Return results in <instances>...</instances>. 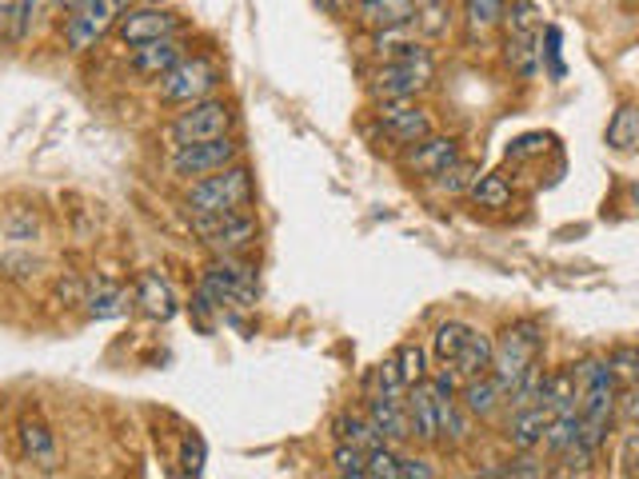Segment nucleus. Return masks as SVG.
Here are the masks:
<instances>
[{
    "mask_svg": "<svg viewBox=\"0 0 639 479\" xmlns=\"http://www.w3.org/2000/svg\"><path fill=\"white\" fill-rule=\"evenodd\" d=\"M431 351L443 368H452L455 380H476V375L492 372V351H496V339L484 336L480 327L460 324V320H448V324L436 327L431 336Z\"/></svg>",
    "mask_w": 639,
    "mask_h": 479,
    "instance_id": "nucleus-1",
    "label": "nucleus"
},
{
    "mask_svg": "<svg viewBox=\"0 0 639 479\" xmlns=\"http://www.w3.org/2000/svg\"><path fill=\"white\" fill-rule=\"evenodd\" d=\"M540 356H544V327L535 324V320L508 324L500 332V339H496V351H492V375L500 380L504 392L511 396L540 368Z\"/></svg>",
    "mask_w": 639,
    "mask_h": 479,
    "instance_id": "nucleus-2",
    "label": "nucleus"
},
{
    "mask_svg": "<svg viewBox=\"0 0 639 479\" xmlns=\"http://www.w3.org/2000/svg\"><path fill=\"white\" fill-rule=\"evenodd\" d=\"M185 204L192 216H221V212H240L252 204V172L245 164H228L221 172L197 176L185 192Z\"/></svg>",
    "mask_w": 639,
    "mask_h": 479,
    "instance_id": "nucleus-3",
    "label": "nucleus"
},
{
    "mask_svg": "<svg viewBox=\"0 0 639 479\" xmlns=\"http://www.w3.org/2000/svg\"><path fill=\"white\" fill-rule=\"evenodd\" d=\"M504 24H508V40H504V60L520 81H532L540 72V45H544V16L532 0H511L504 9Z\"/></svg>",
    "mask_w": 639,
    "mask_h": 479,
    "instance_id": "nucleus-4",
    "label": "nucleus"
},
{
    "mask_svg": "<svg viewBox=\"0 0 639 479\" xmlns=\"http://www.w3.org/2000/svg\"><path fill=\"white\" fill-rule=\"evenodd\" d=\"M431 76H436V64H431L428 48H412L404 57L383 60L380 69L372 72L368 81V93H372L376 105H388V100H416L419 93L431 88Z\"/></svg>",
    "mask_w": 639,
    "mask_h": 479,
    "instance_id": "nucleus-5",
    "label": "nucleus"
},
{
    "mask_svg": "<svg viewBox=\"0 0 639 479\" xmlns=\"http://www.w3.org/2000/svg\"><path fill=\"white\" fill-rule=\"evenodd\" d=\"M200 292L209 296L221 312L224 308L248 312L256 304V272L236 256H212L204 276H200Z\"/></svg>",
    "mask_w": 639,
    "mask_h": 479,
    "instance_id": "nucleus-6",
    "label": "nucleus"
},
{
    "mask_svg": "<svg viewBox=\"0 0 639 479\" xmlns=\"http://www.w3.org/2000/svg\"><path fill=\"white\" fill-rule=\"evenodd\" d=\"M137 0H81L76 9H69L64 16V45L72 52H88L100 36L117 24V16H125Z\"/></svg>",
    "mask_w": 639,
    "mask_h": 479,
    "instance_id": "nucleus-7",
    "label": "nucleus"
},
{
    "mask_svg": "<svg viewBox=\"0 0 639 479\" xmlns=\"http://www.w3.org/2000/svg\"><path fill=\"white\" fill-rule=\"evenodd\" d=\"M197 236L200 244L209 248L212 256H240L248 244L256 240L260 224L248 208L240 212H221V216H197Z\"/></svg>",
    "mask_w": 639,
    "mask_h": 479,
    "instance_id": "nucleus-8",
    "label": "nucleus"
},
{
    "mask_svg": "<svg viewBox=\"0 0 639 479\" xmlns=\"http://www.w3.org/2000/svg\"><path fill=\"white\" fill-rule=\"evenodd\" d=\"M228 129H233V108H228V100L204 96V100H197V105H185V112L168 124V141L180 148V144L228 136Z\"/></svg>",
    "mask_w": 639,
    "mask_h": 479,
    "instance_id": "nucleus-9",
    "label": "nucleus"
},
{
    "mask_svg": "<svg viewBox=\"0 0 639 479\" xmlns=\"http://www.w3.org/2000/svg\"><path fill=\"white\" fill-rule=\"evenodd\" d=\"M216 84H221V69L209 57L180 60L173 72L161 76V100L164 105H197L216 93Z\"/></svg>",
    "mask_w": 639,
    "mask_h": 479,
    "instance_id": "nucleus-10",
    "label": "nucleus"
},
{
    "mask_svg": "<svg viewBox=\"0 0 639 479\" xmlns=\"http://www.w3.org/2000/svg\"><path fill=\"white\" fill-rule=\"evenodd\" d=\"M240 156V144L233 136H212V141H197V144H180L173 153V172L192 180V176H209V172H221L228 164H236Z\"/></svg>",
    "mask_w": 639,
    "mask_h": 479,
    "instance_id": "nucleus-11",
    "label": "nucleus"
},
{
    "mask_svg": "<svg viewBox=\"0 0 639 479\" xmlns=\"http://www.w3.org/2000/svg\"><path fill=\"white\" fill-rule=\"evenodd\" d=\"M380 129H383V136L392 144H416V141H424V136H431V120H428V112L424 108H416L412 100H388V105H380Z\"/></svg>",
    "mask_w": 639,
    "mask_h": 479,
    "instance_id": "nucleus-12",
    "label": "nucleus"
},
{
    "mask_svg": "<svg viewBox=\"0 0 639 479\" xmlns=\"http://www.w3.org/2000/svg\"><path fill=\"white\" fill-rule=\"evenodd\" d=\"M180 33V16L168 9H128L120 16V40L125 45H149V40H164V36Z\"/></svg>",
    "mask_w": 639,
    "mask_h": 479,
    "instance_id": "nucleus-13",
    "label": "nucleus"
},
{
    "mask_svg": "<svg viewBox=\"0 0 639 479\" xmlns=\"http://www.w3.org/2000/svg\"><path fill=\"white\" fill-rule=\"evenodd\" d=\"M455 160H460V144H455L452 136H424V141L407 144V153H404V168L424 176V180L443 176Z\"/></svg>",
    "mask_w": 639,
    "mask_h": 479,
    "instance_id": "nucleus-14",
    "label": "nucleus"
},
{
    "mask_svg": "<svg viewBox=\"0 0 639 479\" xmlns=\"http://www.w3.org/2000/svg\"><path fill=\"white\" fill-rule=\"evenodd\" d=\"M407 420H412V435L419 444H440V396L431 380L424 375L419 384L407 387Z\"/></svg>",
    "mask_w": 639,
    "mask_h": 479,
    "instance_id": "nucleus-15",
    "label": "nucleus"
},
{
    "mask_svg": "<svg viewBox=\"0 0 639 479\" xmlns=\"http://www.w3.org/2000/svg\"><path fill=\"white\" fill-rule=\"evenodd\" d=\"M419 4L416 0H356V21L372 33L383 28H404V24H416Z\"/></svg>",
    "mask_w": 639,
    "mask_h": 479,
    "instance_id": "nucleus-16",
    "label": "nucleus"
},
{
    "mask_svg": "<svg viewBox=\"0 0 639 479\" xmlns=\"http://www.w3.org/2000/svg\"><path fill=\"white\" fill-rule=\"evenodd\" d=\"M368 420H372L376 435H380V444H404L412 440V420H407V404L404 399H383L372 396L368 399V411H364Z\"/></svg>",
    "mask_w": 639,
    "mask_h": 479,
    "instance_id": "nucleus-17",
    "label": "nucleus"
},
{
    "mask_svg": "<svg viewBox=\"0 0 639 479\" xmlns=\"http://www.w3.org/2000/svg\"><path fill=\"white\" fill-rule=\"evenodd\" d=\"M547 423H552V408H547L544 399H540V404L511 408V416H508L511 447H520V452H532V447H540V444H544V435H547Z\"/></svg>",
    "mask_w": 639,
    "mask_h": 479,
    "instance_id": "nucleus-18",
    "label": "nucleus"
},
{
    "mask_svg": "<svg viewBox=\"0 0 639 479\" xmlns=\"http://www.w3.org/2000/svg\"><path fill=\"white\" fill-rule=\"evenodd\" d=\"M81 304L88 320H117L132 308V296H128V288H120L117 280H105V276H100V280H93L84 288Z\"/></svg>",
    "mask_w": 639,
    "mask_h": 479,
    "instance_id": "nucleus-19",
    "label": "nucleus"
},
{
    "mask_svg": "<svg viewBox=\"0 0 639 479\" xmlns=\"http://www.w3.org/2000/svg\"><path fill=\"white\" fill-rule=\"evenodd\" d=\"M460 404H464L468 416H480V420H488L496 411L508 404V392L504 384L496 380L492 372L476 375V380H464V392H460Z\"/></svg>",
    "mask_w": 639,
    "mask_h": 479,
    "instance_id": "nucleus-20",
    "label": "nucleus"
},
{
    "mask_svg": "<svg viewBox=\"0 0 639 479\" xmlns=\"http://www.w3.org/2000/svg\"><path fill=\"white\" fill-rule=\"evenodd\" d=\"M132 304H140L144 316L161 320V324H168V320L176 316V296H173V288H168V280H164L161 272H144V276H140Z\"/></svg>",
    "mask_w": 639,
    "mask_h": 479,
    "instance_id": "nucleus-21",
    "label": "nucleus"
},
{
    "mask_svg": "<svg viewBox=\"0 0 639 479\" xmlns=\"http://www.w3.org/2000/svg\"><path fill=\"white\" fill-rule=\"evenodd\" d=\"M180 60H185V45H180L176 36H164V40L137 45V52H132V69H137L140 76H164V72H173Z\"/></svg>",
    "mask_w": 639,
    "mask_h": 479,
    "instance_id": "nucleus-22",
    "label": "nucleus"
},
{
    "mask_svg": "<svg viewBox=\"0 0 639 479\" xmlns=\"http://www.w3.org/2000/svg\"><path fill=\"white\" fill-rule=\"evenodd\" d=\"M36 0H0V48H21L33 33Z\"/></svg>",
    "mask_w": 639,
    "mask_h": 479,
    "instance_id": "nucleus-23",
    "label": "nucleus"
},
{
    "mask_svg": "<svg viewBox=\"0 0 639 479\" xmlns=\"http://www.w3.org/2000/svg\"><path fill=\"white\" fill-rule=\"evenodd\" d=\"M16 435H21L24 456L33 459V464H40V468L57 464V440H52V432L40 420H21V432Z\"/></svg>",
    "mask_w": 639,
    "mask_h": 479,
    "instance_id": "nucleus-24",
    "label": "nucleus"
},
{
    "mask_svg": "<svg viewBox=\"0 0 639 479\" xmlns=\"http://www.w3.org/2000/svg\"><path fill=\"white\" fill-rule=\"evenodd\" d=\"M332 432H336V444H356V447H368V452L380 444L372 420L360 416V411H340L336 420H332Z\"/></svg>",
    "mask_w": 639,
    "mask_h": 479,
    "instance_id": "nucleus-25",
    "label": "nucleus"
},
{
    "mask_svg": "<svg viewBox=\"0 0 639 479\" xmlns=\"http://www.w3.org/2000/svg\"><path fill=\"white\" fill-rule=\"evenodd\" d=\"M639 144V108L636 105H619L607 120V148L616 153H628Z\"/></svg>",
    "mask_w": 639,
    "mask_h": 479,
    "instance_id": "nucleus-26",
    "label": "nucleus"
},
{
    "mask_svg": "<svg viewBox=\"0 0 639 479\" xmlns=\"http://www.w3.org/2000/svg\"><path fill=\"white\" fill-rule=\"evenodd\" d=\"M468 196L476 200V208H488V212L508 208V204H511V184H508V176H500V172L476 176V184L468 188Z\"/></svg>",
    "mask_w": 639,
    "mask_h": 479,
    "instance_id": "nucleus-27",
    "label": "nucleus"
},
{
    "mask_svg": "<svg viewBox=\"0 0 639 479\" xmlns=\"http://www.w3.org/2000/svg\"><path fill=\"white\" fill-rule=\"evenodd\" d=\"M376 396L383 399H407V380L404 372H400V363L392 360H383L380 368H376Z\"/></svg>",
    "mask_w": 639,
    "mask_h": 479,
    "instance_id": "nucleus-28",
    "label": "nucleus"
},
{
    "mask_svg": "<svg viewBox=\"0 0 639 479\" xmlns=\"http://www.w3.org/2000/svg\"><path fill=\"white\" fill-rule=\"evenodd\" d=\"M332 464H336L340 476H352V479H368V447H356V444H336L332 452Z\"/></svg>",
    "mask_w": 639,
    "mask_h": 479,
    "instance_id": "nucleus-29",
    "label": "nucleus"
},
{
    "mask_svg": "<svg viewBox=\"0 0 639 479\" xmlns=\"http://www.w3.org/2000/svg\"><path fill=\"white\" fill-rule=\"evenodd\" d=\"M476 176H480V168L476 164H468L464 156L448 168L443 176H436V184H440V192H448V196H460V192H468V188L476 184Z\"/></svg>",
    "mask_w": 639,
    "mask_h": 479,
    "instance_id": "nucleus-30",
    "label": "nucleus"
},
{
    "mask_svg": "<svg viewBox=\"0 0 639 479\" xmlns=\"http://www.w3.org/2000/svg\"><path fill=\"white\" fill-rule=\"evenodd\" d=\"M504 9H508V0H464V12H468V24L472 28H492V24L504 21Z\"/></svg>",
    "mask_w": 639,
    "mask_h": 479,
    "instance_id": "nucleus-31",
    "label": "nucleus"
},
{
    "mask_svg": "<svg viewBox=\"0 0 639 479\" xmlns=\"http://www.w3.org/2000/svg\"><path fill=\"white\" fill-rule=\"evenodd\" d=\"M368 479H400V452L392 444H376L368 452Z\"/></svg>",
    "mask_w": 639,
    "mask_h": 479,
    "instance_id": "nucleus-32",
    "label": "nucleus"
},
{
    "mask_svg": "<svg viewBox=\"0 0 639 479\" xmlns=\"http://www.w3.org/2000/svg\"><path fill=\"white\" fill-rule=\"evenodd\" d=\"M395 363H400V372H404L407 387L419 384V380L428 375V368H424V348H419V344H404V348L395 351Z\"/></svg>",
    "mask_w": 639,
    "mask_h": 479,
    "instance_id": "nucleus-33",
    "label": "nucleus"
},
{
    "mask_svg": "<svg viewBox=\"0 0 639 479\" xmlns=\"http://www.w3.org/2000/svg\"><path fill=\"white\" fill-rule=\"evenodd\" d=\"M540 60H544L547 64V72H552V76H564V57H559V28L556 24H547L544 28V45H540Z\"/></svg>",
    "mask_w": 639,
    "mask_h": 479,
    "instance_id": "nucleus-34",
    "label": "nucleus"
},
{
    "mask_svg": "<svg viewBox=\"0 0 639 479\" xmlns=\"http://www.w3.org/2000/svg\"><path fill=\"white\" fill-rule=\"evenodd\" d=\"M180 471H188V476H200V471H204V440H200V435H188L185 440Z\"/></svg>",
    "mask_w": 639,
    "mask_h": 479,
    "instance_id": "nucleus-35",
    "label": "nucleus"
},
{
    "mask_svg": "<svg viewBox=\"0 0 639 479\" xmlns=\"http://www.w3.org/2000/svg\"><path fill=\"white\" fill-rule=\"evenodd\" d=\"M616 411L624 416V420L639 423V384H636V380H631L624 392H616Z\"/></svg>",
    "mask_w": 639,
    "mask_h": 479,
    "instance_id": "nucleus-36",
    "label": "nucleus"
},
{
    "mask_svg": "<svg viewBox=\"0 0 639 479\" xmlns=\"http://www.w3.org/2000/svg\"><path fill=\"white\" fill-rule=\"evenodd\" d=\"M619 464H624V476H639V432H631L624 440V452H619Z\"/></svg>",
    "mask_w": 639,
    "mask_h": 479,
    "instance_id": "nucleus-37",
    "label": "nucleus"
},
{
    "mask_svg": "<svg viewBox=\"0 0 639 479\" xmlns=\"http://www.w3.org/2000/svg\"><path fill=\"white\" fill-rule=\"evenodd\" d=\"M436 468H431L428 459H412V456H400V479H431Z\"/></svg>",
    "mask_w": 639,
    "mask_h": 479,
    "instance_id": "nucleus-38",
    "label": "nucleus"
},
{
    "mask_svg": "<svg viewBox=\"0 0 639 479\" xmlns=\"http://www.w3.org/2000/svg\"><path fill=\"white\" fill-rule=\"evenodd\" d=\"M612 368H619L628 380H636L639 384V351L636 348H619L616 356H612Z\"/></svg>",
    "mask_w": 639,
    "mask_h": 479,
    "instance_id": "nucleus-39",
    "label": "nucleus"
},
{
    "mask_svg": "<svg viewBox=\"0 0 639 479\" xmlns=\"http://www.w3.org/2000/svg\"><path fill=\"white\" fill-rule=\"evenodd\" d=\"M52 4H57V9H76L81 0H52Z\"/></svg>",
    "mask_w": 639,
    "mask_h": 479,
    "instance_id": "nucleus-40",
    "label": "nucleus"
},
{
    "mask_svg": "<svg viewBox=\"0 0 639 479\" xmlns=\"http://www.w3.org/2000/svg\"><path fill=\"white\" fill-rule=\"evenodd\" d=\"M424 4H428V9H440V4H443V0H424Z\"/></svg>",
    "mask_w": 639,
    "mask_h": 479,
    "instance_id": "nucleus-41",
    "label": "nucleus"
},
{
    "mask_svg": "<svg viewBox=\"0 0 639 479\" xmlns=\"http://www.w3.org/2000/svg\"><path fill=\"white\" fill-rule=\"evenodd\" d=\"M636 204H639V188H636Z\"/></svg>",
    "mask_w": 639,
    "mask_h": 479,
    "instance_id": "nucleus-42",
    "label": "nucleus"
}]
</instances>
